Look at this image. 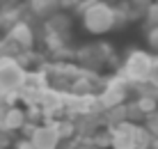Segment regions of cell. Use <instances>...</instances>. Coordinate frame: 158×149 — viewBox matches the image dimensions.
I'll return each mask as SVG.
<instances>
[{"label":"cell","instance_id":"obj_7","mask_svg":"<svg viewBox=\"0 0 158 149\" xmlns=\"http://www.w3.org/2000/svg\"><path fill=\"white\" fill-rule=\"evenodd\" d=\"M30 140L37 145V149H60L62 145V138L60 133L55 131V126L53 122H41L35 126V131H32Z\"/></svg>","mask_w":158,"mask_h":149},{"label":"cell","instance_id":"obj_2","mask_svg":"<svg viewBox=\"0 0 158 149\" xmlns=\"http://www.w3.org/2000/svg\"><path fill=\"white\" fill-rule=\"evenodd\" d=\"M115 28H117L115 5H110L108 0H99L83 14V30L89 35H106Z\"/></svg>","mask_w":158,"mask_h":149},{"label":"cell","instance_id":"obj_19","mask_svg":"<svg viewBox=\"0 0 158 149\" xmlns=\"http://www.w3.org/2000/svg\"><path fill=\"white\" fill-rule=\"evenodd\" d=\"M149 83L158 87V55H156V60H154V69H151V78H149Z\"/></svg>","mask_w":158,"mask_h":149},{"label":"cell","instance_id":"obj_9","mask_svg":"<svg viewBox=\"0 0 158 149\" xmlns=\"http://www.w3.org/2000/svg\"><path fill=\"white\" fill-rule=\"evenodd\" d=\"M28 9L35 16H41V19H51L53 14H57L60 9V0H28Z\"/></svg>","mask_w":158,"mask_h":149},{"label":"cell","instance_id":"obj_4","mask_svg":"<svg viewBox=\"0 0 158 149\" xmlns=\"http://www.w3.org/2000/svg\"><path fill=\"white\" fill-rule=\"evenodd\" d=\"M28 78V69L19 62V57H2L0 60V90L5 92H21Z\"/></svg>","mask_w":158,"mask_h":149},{"label":"cell","instance_id":"obj_14","mask_svg":"<svg viewBox=\"0 0 158 149\" xmlns=\"http://www.w3.org/2000/svg\"><path fill=\"white\" fill-rule=\"evenodd\" d=\"M19 99H21L19 92H5V90H0V110H5L9 106H16Z\"/></svg>","mask_w":158,"mask_h":149},{"label":"cell","instance_id":"obj_6","mask_svg":"<svg viewBox=\"0 0 158 149\" xmlns=\"http://www.w3.org/2000/svg\"><path fill=\"white\" fill-rule=\"evenodd\" d=\"M28 124V110L21 106H9L0 110V133L12 135L16 131H23V126Z\"/></svg>","mask_w":158,"mask_h":149},{"label":"cell","instance_id":"obj_21","mask_svg":"<svg viewBox=\"0 0 158 149\" xmlns=\"http://www.w3.org/2000/svg\"><path fill=\"white\" fill-rule=\"evenodd\" d=\"M0 149H9V138H7V133H0Z\"/></svg>","mask_w":158,"mask_h":149},{"label":"cell","instance_id":"obj_23","mask_svg":"<svg viewBox=\"0 0 158 149\" xmlns=\"http://www.w3.org/2000/svg\"><path fill=\"white\" fill-rule=\"evenodd\" d=\"M149 149H158V138H154V142H151V147Z\"/></svg>","mask_w":158,"mask_h":149},{"label":"cell","instance_id":"obj_8","mask_svg":"<svg viewBox=\"0 0 158 149\" xmlns=\"http://www.w3.org/2000/svg\"><path fill=\"white\" fill-rule=\"evenodd\" d=\"M138 129H140V124H135V122H124V124L115 126V129H110L112 149H138V145H135Z\"/></svg>","mask_w":158,"mask_h":149},{"label":"cell","instance_id":"obj_3","mask_svg":"<svg viewBox=\"0 0 158 149\" xmlns=\"http://www.w3.org/2000/svg\"><path fill=\"white\" fill-rule=\"evenodd\" d=\"M76 62L80 64L87 71H99L106 64H110L115 60V53H112V46L106 41H94V44H85L76 51Z\"/></svg>","mask_w":158,"mask_h":149},{"label":"cell","instance_id":"obj_13","mask_svg":"<svg viewBox=\"0 0 158 149\" xmlns=\"http://www.w3.org/2000/svg\"><path fill=\"white\" fill-rule=\"evenodd\" d=\"M142 19H144V28H147V30H151V28H158V0L144 12Z\"/></svg>","mask_w":158,"mask_h":149},{"label":"cell","instance_id":"obj_17","mask_svg":"<svg viewBox=\"0 0 158 149\" xmlns=\"http://www.w3.org/2000/svg\"><path fill=\"white\" fill-rule=\"evenodd\" d=\"M147 44H149V48H151L154 53H158V28L147 30Z\"/></svg>","mask_w":158,"mask_h":149},{"label":"cell","instance_id":"obj_1","mask_svg":"<svg viewBox=\"0 0 158 149\" xmlns=\"http://www.w3.org/2000/svg\"><path fill=\"white\" fill-rule=\"evenodd\" d=\"M154 55L149 51H142V48H133V51L126 53L124 57V64L117 69V74L122 78H126L131 85H140V83H147L151 78V69H154Z\"/></svg>","mask_w":158,"mask_h":149},{"label":"cell","instance_id":"obj_10","mask_svg":"<svg viewBox=\"0 0 158 149\" xmlns=\"http://www.w3.org/2000/svg\"><path fill=\"white\" fill-rule=\"evenodd\" d=\"M128 122V115H126V103L122 106H115V108H106L103 110V126L108 129H115V126Z\"/></svg>","mask_w":158,"mask_h":149},{"label":"cell","instance_id":"obj_15","mask_svg":"<svg viewBox=\"0 0 158 149\" xmlns=\"http://www.w3.org/2000/svg\"><path fill=\"white\" fill-rule=\"evenodd\" d=\"M142 124L151 131V135H154V138H158V110H154V113H149V115H147Z\"/></svg>","mask_w":158,"mask_h":149},{"label":"cell","instance_id":"obj_12","mask_svg":"<svg viewBox=\"0 0 158 149\" xmlns=\"http://www.w3.org/2000/svg\"><path fill=\"white\" fill-rule=\"evenodd\" d=\"M126 115H128V122H144V117L147 115L142 113V108L138 106V101H131V103H126Z\"/></svg>","mask_w":158,"mask_h":149},{"label":"cell","instance_id":"obj_20","mask_svg":"<svg viewBox=\"0 0 158 149\" xmlns=\"http://www.w3.org/2000/svg\"><path fill=\"white\" fill-rule=\"evenodd\" d=\"M60 7L62 9H76L78 7V0H60Z\"/></svg>","mask_w":158,"mask_h":149},{"label":"cell","instance_id":"obj_22","mask_svg":"<svg viewBox=\"0 0 158 149\" xmlns=\"http://www.w3.org/2000/svg\"><path fill=\"white\" fill-rule=\"evenodd\" d=\"M78 149H99V147H96V145H94L92 140H83V142H80V147H78Z\"/></svg>","mask_w":158,"mask_h":149},{"label":"cell","instance_id":"obj_18","mask_svg":"<svg viewBox=\"0 0 158 149\" xmlns=\"http://www.w3.org/2000/svg\"><path fill=\"white\" fill-rule=\"evenodd\" d=\"M14 149H37V145L30 140V138H21V140H16Z\"/></svg>","mask_w":158,"mask_h":149},{"label":"cell","instance_id":"obj_11","mask_svg":"<svg viewBox=\"0 0 158 149\" xmlns=\"http://www.w3.org/2000/svg\"><path fill=\"white\" fill-rule=\"evenodd\" d=\"M138 106L142 108V113L144 115H149V113H154V110H158V99L156 96H144V94H138Z\"/></svg>","mask_w":158,"mask_h":149},{"label":"cell","instance_id":"obj_16","mask_svg":"<svg viewBox=\"0 0 158 149\" xmlns=\"http://www.w3.org/2000/svg\"><path fill=\"white\" fill-rule=\"evenodd\" d=\"M128 2L133 5V9H135L140 16H144V12L151 7V5H154V0H128Z\"/></svg>","mask_w":158,"mask_h":149},{"label":"cell","instance_id":"obj_5","mask_svg":"<svg viewBox=\"0 0 158 149\" xmlns=\"http://www.w3.org/2000/svg\"><path fill=\"white\" fill-rule=\"evenodd\" d=\"M5 37H7V41L12 44L19 53L21 51H32V46H35V41H37V32H35V28H32L28 21L14 23L7 32H5Z\"/></svg>","mask_w":158,"mask_h":149}]
</instances>
